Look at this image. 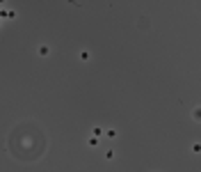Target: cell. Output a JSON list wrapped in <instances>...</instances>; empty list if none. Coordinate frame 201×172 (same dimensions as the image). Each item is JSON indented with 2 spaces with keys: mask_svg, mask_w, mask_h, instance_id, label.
I'll list each match as a JSON object with an SVG mask.
<instances>
[{
  "mask_svg": "<svg viewBox=\"0 0 201 172\" xmlns=\"http://www.w3.org/2000/svg\"><path fill=\"white\" fill-rule=\"evenodd\" d=\"M190 149H192V154H201V142H194Z\"/></svg>",
  "mask_w": 201,
  "mask_h": 172,
  "instance_id": "7a4b0ae2",
  "label": "cell"
},
{
  "mask_svg": "<svg viewBox=\"0 0 201 172\" xmlns=\"http://www.w3.org/2000/svg\"><path fill=\"white\" fill-rule=\"evenodd\" d=\"M192 119H194V122H201V106H197L192 110Z\"/></svg>",
  "mask_w": 201,
  "mask_h": 172,
  "instance_id": "6da1fadb",
  "label": "cell"
},
{
  "mask_svg": "<svg viewBox=\"0 0 201 172\" xmlns=\"http://www.w3.org/2000/svg\"><path fill=\"white\" fill-rule=\"evenodd\" d=\"M87 142H89V147H96V145H98V138H89Z\"/></svg>",
  "mask_w": 201,
  "mask_h": 172,
  "instance_id": "277c9868",
  "label": "cell"
},
{
  "mask_svg": "<svg viewBox=\"0 0 201 172\" xmlns=\"http://www.w3.org/2000/svg\"><path fill=\"white\" fill-rule=\"evenodd\" d=\"M39 55H48V46H39Z\"/></svg>",
  "mask_w": 201,
  "mask_h": 172,
  "instance_id": "3957f363",
  "label": "cell"
},
{
  "mask_svg": "<svg viewBox=\"0 0 201 172\" xmlns=\"http://www.w3.org/2000/svg\"><path fill=\"white\" fill-rule=\"evenodd\" d=\"M80 60H82V62L89 60V53H87V51H82V53H80Z\"/></svg>",
  "mask_w": 201,
  "mask_h": 172,
  "instance_id": "5b68a950",
  "label": "cell"
}]
</instances>
